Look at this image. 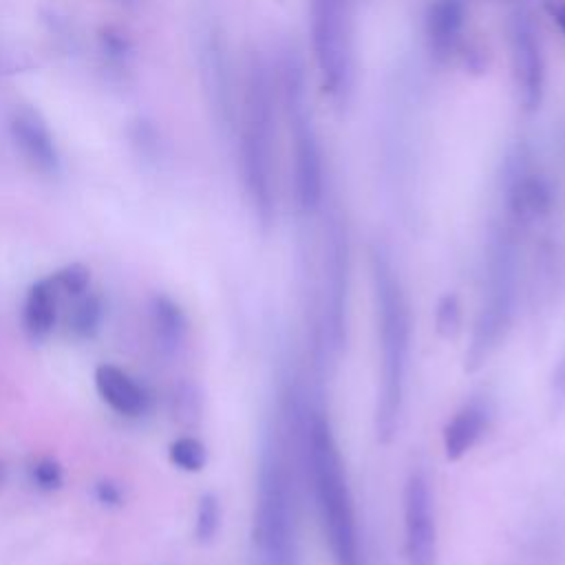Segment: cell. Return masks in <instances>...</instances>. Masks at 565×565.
I'll list each match as a JSON object with an SVG mask.
<instances>
[{
  "instance_id": "52a82bcc",
  "label": "cell",
  "mask_w": 565,
  "mask_h": 565,
  "mask_svg": "<svg viewBox=\"0 0 565 565\" xmlns=\"http://www.w3.org/2000/svg\"><path fill=\"white\" fill-rule=\"evenodd\" d=\"M517 232L510 223L493 232L486 257V285L479 307L468 362L479 367L506 336L517 298Z\"/></svg>"
},
{
  "instance_id": "5bb4252c",
  "label": "cell",
  "mask_w": 565,
  "mask_h": 565,
  "mask_svg": "<svg viewBox=\"0 0 565 565\" xmlns=\"http://www.w3.org/2000/svg\"><path fill=\"white\" fill-rule=\"evenodd\" d=\"M95 389L109 407L124 418H140L148 411L151 398L142 385L115 365H102L95 369Z\"/></svg>"
},
{
  "instance_id": "d4e9b609",
  "label": "cell",
  "mask_w": 565,
  "mask_h": 565,
  "mask_svg": "<svg viewBox=\"0 0 565 565\" xmlns=\"http://www.w3.org/2000/svg\"><path fill=\"white\" fill-rule=\"evenodd\" d=\"M31 479L34 484H38L42 490H56L62 486V479H65V473H62V466L53 460V457H42L31 468Z\"/></svg>"
},
{
  "instance_id": "7c38bea8",
  "label": "cell",
  "mask_w": 565,
  "mask_h": 565,
  "mask_svg": "<svg viewBox=\"0 0 565 565\" xmlns=\"http://www.w3.org/2000/svg\"><path fill=\"white\" fill-rule=\"evenodd\" d=\"M201 78L208 95V104L217 126L232 133L237 129V91H234V71L228 42L219 29H208L201 42Z\"/></svg>"
},
{
  "instance_id": "e0dca14e",
  "label": "cell",
  "mask_w": 565,
  "mask_h": 565,
  "mask_svg": "<svg viewBox=\"0 0 565 565\" xmlns=\"http://www.w3.org/2000/svg\"><path fill=\"white\" fill-rule=\"evenodd\" d=\"M151 327L157 347L166 354H177L188 338V318L173 298L157 294L151 301Z\"/></svg>"
},
{
  "instance_id": "d6986e66",
  "label": "cell",
  "mask_w": 565,
  "mask_h": 565,
  "mask_svg": "<svg viewBox=\"0 0 565 565\" xmlns=\"http://www.w3.org/2000/svg\"><path fill=\"white\" fill-rule=\"evenodd\" d=\"M104 321V303L98 294H82L69 312V329L78 338H93Z\"/></svg>"
},
{
  "instance_id": "7402d4cb",
  "label": "cell",
  "mask_w": 565,
  "mask_h": 565,
  "mask_svg": "<svg viewBox=\"0 0 565 565\" xmlns=\"http://www.w3.org/2000/svg\"><path fill=\"white\" fill-rule=\"evenodd\" d=\"M221 501L217 495L206 493L199 497L195 517V537L201 546H208L217 539L221 530Z\"/></svg>"
},
{
  "instance_id": "8fae6325",
  "label": "cell",
  "mask_w": 565,
  "mask_h": 565,
  "mask_svg": "<svg viewBox=\"0 0 565 565\" xmlns=\"http://www.w3.org/2000/svg\"><path fill=\"white\" fill-rule=\"evenodd\" d=\"M404 552L407 565H437V521L431 482L422 471H411L404 484Z\"/></svg>"
},
{
  "instance_id": "ffe728a7",
  "label": "cell",
  "mask_w": 565,
  "mask_h": 565,
  "mask_svg": "<svg viewBox=\"0 0 565 565\" xmlns=\"http://www.w3.org/2000/svg\"><path fill=\"white\" fill-rule=\"evenodd\" d=\"M201 413H204V402H201V391L193 382H179L173 391V418L181 429H193L199 424Z\"/></svg>"
},
{
  "instance_id": "9c48e42d",
  "label": "cell",
  "mask_w": 565,
  "mask_h": 565,
  "mask_svg": "<svg viewBox=\"0 0 565 565\" xmlns=\"http://www.w3.org/2000/svg\"><path fill=\"white\" fill-rule=\"evenodd\" d=\"M504 201L508 223L515 230H526L550 217L554 208V190L543 170L532 164L528 148L508 159L504 177Z\"/></svg>"
},
{
  "instance_id": "7a4b0ae2",
  "label": "cell",
  "mask_w": 565,
  "mask_h": 565,
  "mask_svg": "<svg viewBox=\"0 0 565 565\" xmlns=\"http://www.w3.org/2000/svg\"><path fill=\"white\" fill-rule=\"evenodd\" d=\"M371 279L380 345L376 433L378 440L387 444L400 424L411 349V312L396 270L380 250L371 252Z\"/></svg>"
},
{
  "instance_id": "3957f363",
  "label": "cell",
  "mask_w": 565,
  "mask_h": 565,
  "mask_svg": "<svg viewBox=\"0 0 565 565\" xmlns=\"http://www.w3.org/2000/svg\"><path fill=\"white\" fill-rule=\"evenodd\" d=\"M303 455L314 490L318 519H321L334 565H365L343 455H340L332 426L321 415H314L305 424Z\"/></svg>"
},
{
  "instance_id": "30bf717a",
  "label": "cell",
  "mask_w": 565,
  "mask_h": 565,
  "mask_svg": "<svg viewBox=\"0 0 565 565\" xmlns=\"http://www.w3.org/2000/svg\"><path fill=\"white\" fill-rule=\"evenodd\" d=\"M323 268H325V336L334 349L343 347L347 323V281H349V243L347 226L340 212L325 219L323 230Z\"/></svg>"
},
{
  "instance_id": "83f0119b",
  "label": "cell",
  "mask_w": 565,
  "mask_h": 565,
  "mask_svg": "<svg viewBox=\"0 0 565 565\" xmlns=\"http://www.w3.org/2000/svg\"><path fill=\"white\" fill-rule=\"evenodd\" d=\"M5 477H7V468H5V462H0V486L5 484Z\"/></svg>"
},
{
  "instance_id": "603a6c76",
  "label": "cell",
  "mask_w": 565,
  "mask_h": 565,
  "mask_svg": "<svg viewBox=\"0 0 565 565\" xmlns=\"http://www.w3.org/2000/svg\"><path fill=\"white\" fill-rule=\"evenodd\" d=\"M464 312L462 301L457 294H446L440 298L435 309V329L444 340H455L462 332Z\"/></svg>"
},
{
  "instance_id": "2e32d148",
  "label": "cell",
  "mask_w": 565,
  "mask_h": 565,
  "mask_svg": "<svg viewBox=\"0 0 565 565\" xmlns=\"http://www.w3.org/2000/svg\"><path fill=\"white\" fill-rule=\"evenodd\" d=\"M486 429V411L477 404H466L464 409L453 415V420L444 426V455L446 460L457 462L475 449V444L482 440Z\"/></svg>"
},
{
  "instance_id": "6da1fadb",
  "label": "cell",
  "mask_w": 565,
  "mask_h": 565,
  "mask_svg": "<svg viewBox=\"0 0 565 565\" xmlns=\"http://www.w3.org/2000/svg\"><path fill=\"white\" fill-rule=\"evenodd\" d=\"M279 89L272 69L254 56L245 78L239 129V170L245 197L263 230L276 221V126H279Z\"/></svg>"
},
{
  "instance_id": "9a60e30c",
  "label": "cell",
  "mask_w": 565,
  "mask_h": 565,
  "mask_svg": "<svg viewBox=\"0 0 565 565\" xmlns=\"http://www.w3.org/2000/svg\"><path fill=\"white\" fill-rule=\"evenodd\" d=\"M12 133L20 151L42 173H53L58 168V151L53 144V137L47 124L40 120V115L23 109L14 115Z\"/></svg>"
},
{
  "instance_id": "277c9868",
  "label": "cell",
  "mask_w": 565,
  "mask_h": 565,
  "mask_svg": "<svg viewBox=\"0 0 565 565\" xmlns=\"http://www.w3.org/2000/svg\"><path fill=\"white\" fill-rule=\"evenodd\" d=\"M279 104L290 133L292 197L301 215H316L325 204V153L316 131L312 104L307 98L303 65L296 56H285L279 67Z\"/></svg>"
},
{
  "instance_id": "ba28073f",
  "label": "cell",
  "mask_w": 565,
  "mask_h": 565,
  "mask_svg": "<svg viewBox=\"0 0 565 565\" xmlns=\"http://www.w3.org/2000/svg\"><path fill=\"white\" fill-rule=\"evenodd\" d=\"M510 65L519 106L526 113H539L546 100L548 62L535 18L526 9L510 16Z\"/></svg>"
},
{
  "instance_id": "5b68a950",
  "label": "cell",
  "mask_w": 565,
  "mask_h": 565,
  "mask_svg": "<svg viewBox=\"0 0 565 565\" xmlns=\"http://www.w3.org/2000/svg\"><path fill=\"white\" fill-rule=\"evenodd\" d=\"M307 16L321 91L336 109H347L356 91L354 0H309Z\"/></svg>"
},
{
  "instance_id": "484cf974",
  "label": "cell",
  "mask_w": 565,
  "mask_h": 565,
  "mask_svg": "<svg viewBox=\"0 0 565 565\" xmlns=\"http://www.w3.org/2000/svg\"><path fill=\"white\" fill-rule=\"evenodd\" d=\"M93 495L98 499V504L106 506V508H120L124 504V493L122 488L117 486L111 479H102V482L95 484Z\"/></svg>"
},
{
  "instance_id": "44dd1931",
  "label": "cell",
  "mask_w": 565,
  "mask_h": 565,
  "mask_svg": "<svg viewBox=\"0 0 565 565\" xmlns=\"http://www.w3.org/2000/svg\"><path fill=\"white\" fill-rule=\"evenodd\" d=\"M170 462L186 473H201L208 464L206 444L193 435L177 437L168 451Z\"/></svg>"
},
{
  "instance_id": "4fadbf2b",
  "label": "cell",
  "mask_w": 565,
  "mask_h": 565,
  "mask_svg": "<svg viewBox=\"0 0 565 565\" xmlns=\"http://www.w3.org/2000/svg\"><path fill=\"white\" fill-rule=\"evenodd\" d=\"M466 23V0H431L424 14V45L435 62L446 65L460 51Z\"/></svg>"
},
{
  "instance_id": "8992f818",
  "label": "cell",
  "mask_w": 565,
  "mask_h": 565,
  "mask_svg": "<svg viewBox=\"0 0 565 565\" xmlns=\"http://www.w3.org/2000/svg\"><path fill=\"white\" fill-rule=\"evenodd\" d=\"M254 541L263 565H303L294 479L276 449H265L261 457Z\"/></svg>"
},
{
  "instance_id": "ac0fdd59",
  "label": "cell",
  "mask_w": 565,
  "mask_h": 565,
  "mask_svg": "<svg viewBox=\"0 0 565 565\" xmlns=\"http://www.w3.org/2000/svg\"><path fill=\"white\" fill-rule=\"evenodd\" d=\"M58 318V287L51 276L29 287L23 309V323L34 338H45L56 327Z\"/></svg>"
},
{
  "instance_id": "4316f807",
  "label": "cell",
  "mask_w": 565,
  "mask_h": 565,
  "mask_svg": "<svg viewBox=\"0 0 565 565\" xmlns=\"http://www.w3.org/2000/svg\"><path fill=\"white\" fill-rule=\"evenodd\" d=\"M543 12L550 18V23L559 29V34L565 40V0H546Z\"/></svg>"
},
{
  "instance_id": "cb8c5ba5",
  "label": "cell",
  "mask_w": 565,
  "mask_h": 565,
  "mask_svg": "<svg viewBox=\"0 0 565 565\" xmlns=\"http://www.w3.org/2000/svg\"><path fill=\"white\" fill-rule=\"evenodd\" d=\"M51 279H53V283H56L58 292H65L73 298H78V296L89 292L91 270L82 263H71V265H65L62 270H58L56 274L51 276Z\"/></svg>"
}]
</instances>
